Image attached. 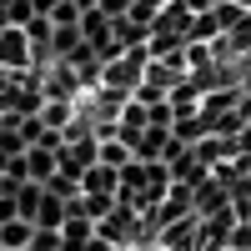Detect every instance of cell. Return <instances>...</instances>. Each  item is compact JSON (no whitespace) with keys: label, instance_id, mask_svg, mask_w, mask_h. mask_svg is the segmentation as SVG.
Instances as JSON below:
<instances>
[{"label":"cell","instance_id":"3","mask_svg":"<svg viewBox=\"0 0 251 251\" xmlns=\"http://www.w3.org/2000/svg\"><path fill=\"white\" fill-rule=\"evenodd\" d=\"M30 221H46V226H60L66 216H60V201L50 196V191H40V206H35V216Z\"/></svg>","mask_w":251,"mask_h":251},{"label":"cell","instance_id":"1","mask_svg":"<svg viewBox=\"0 0 251 251\" xmlns=\"http://www.w3.org/2000/svg\"><path fill=\"white\" fill-rule=\"evenodd\" d=\"M0 60H5V66H20V60H25V35H20V30L0 35Z\"/></svg>","mask_w":251,"mask_h":251},{"label":"cell","instance_id":"2","mask_svg":"<svg viewBox=\"0 0 251 251\" xmlns=\"http://www.w3.org/2000/svg\"><path fill=\"white\" fill-rule=\"evenodd\" d=\"M30 241H35V236H30L25 221H0V246H25V251H30Z\"/></svg>","mask_w":251,"mask_h":251}]
</instances>
